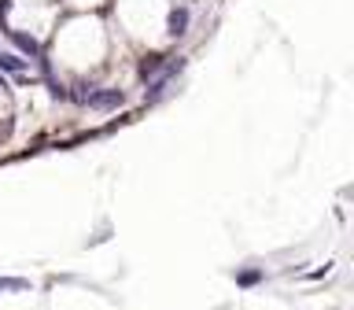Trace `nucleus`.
Segmentation results:
<instances>
[{
  "label": "nucleus",
  "mask_w": 354,
  "mask_h": 310,
  "mask_svg": "<svg viewBox=\"0 0 354 310\" xmlns=\"http://www.w3.org/2000/svg\"><path fill=\"white\" fill-rule=\"evenodd\" d=\"M77 100H82V104H88V107H96V111H118L126 96H122L118 89H100V93H82Z\"/></svg>",
  "instance_id": "f257e3e1"
},
{
  "label": "nucleus",
  "mask_w": 354,
  "mask_h": 310,
  "mask_svg": "<svg viewBox=\"0 0 354 310\" xmlns=\"http://www.w3.org/2000/svg\"><path fill=\"white\" fill-rule=\"evenodd\" d=\"M0 66L11 71V74H22L26 71V60H19V55H11V52H0Z\"/></svg>",
  "instance_id": "20e7f679"
},
{
  "label": "nucleus",
  "mask_w": 354,
  "mask_h": 310,
  "mask_svg": "<svg viewBox=\"0 0 354 310\" xmlns=\"http://www.w3.org/2000/svg\"><path fill=\"white\" fill-rule=\"evenodd\" d=\"M159 71H162V55H155V60H148V63L140 66V74H144V78H155Z\"/></svg>",
  "instance_id": "423d86ee"
},
{
  "label": "nucleus",
  "mask_w": 354,
  "mask_h": 310,
  "mask_svg": "<svg viewBox=\"0 0 354 310\" xmlns=\"http://www.w3.org/2000/svg\"><path fill=\"white\" fill-rule=\"evenodd\" d=\"M30 281H22V277H0V292H26Z\"/></svg>",
  "instance_id": "39448f33"
},
{
  "label": "nucleus",
  "mask_w": 354,
  "mask_h": 310,
  "mask_svg": "<svg viewBox=\"0 0 354 310\" xmlns=\"http://www.w3.org/2000/svg\"><path fill=\"white\" fill-rule=\"evenodd\" d=\"M11 41L19 44L22 52H30V55H41V44L33 41V37H26V33H19V30H11Z\"/></svg>",
  "instance_id": "7ed1b4c3"
},
{
  "label": "nucleus",
  "mask_w": 354,
  "mask_h": 310,
  "mask_svg": "<svg viewBox=\"0 0 354 310\" xmlns=\"http://www.w3.org/2000/svg\"><path fill=\"white\" fill-rule=\"evenodd\" d=\"M166 30H170V37H181L188 30V8H174L170 15H166Z\"/></svg>",
  "instance_id": "f03ea898"
}]
</instances>
